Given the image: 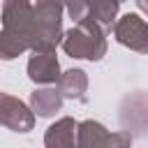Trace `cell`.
Instances as JSON below:
<instances>
[{"instance_id": "6da1fadb", "label": "cell", "mask_w": 148, "mask_h": 148, "mask_svg": "<svg viewBox=\"0 0 148 148\" xmlns=\"http://www.w3.org/2000/svg\"><path fill=\"white\" fill-rule=\"evenodd\" d=\"M62 49L72 58L102 60L106 53V28L92 21L90 16L76 21L74 28L62 32Z\"/></svg>"}, {"instance_id": "7a4b0ae2", "label": "cell", "mask_w": 148, "mask_h": 148, "mask_svg": "<svg viewBox=\"0 0 148 148\" xmlns=\"http://www.w3.org/2000/svg\"><path fill=\"white\" fill-rule=\"evenodd\" d=\"M62 0H37L32 5L35 25L30 51H56L62 42Z\"/></svg>"}, {"instance_id": "3957f363", "label": "cell", "mask_w": 148, "mask_h": 148, "mask_svg": "<svg viewBox=\"0 0 148 148\" xmlns=\"http://www.w3.org/2000/svg\"><path fill=\"white\" fill-rule=\"evenodd\" d=\"M32 25H35V14L30 0H2V32L23 42L28 51L32 39Z\"/></svg>"}, {"instance_id": "277c9868", "label": "cell", "mask_w": 148, "mask_h": 148, "mask_svg": "<svg viewBox=\"0 0 148 148\" xmlns=\"http://www.w3.org/2000/svg\"><path fill=\"white\" fill-rule=\"evenodd\" d=\"M118 120L123 132L132 136H146L148 134V92L136 90L120 99Z\"/></svg>"}, {"instance_id": "5b68a950", "label": "cell", "mask_w": 148, "mask_h": 148, "mask_svg": "<svg viewBox=\"0 0 148 148\" xmlns=\"http://www.w3.org/2000/svg\"><path fill=\"white\" fill-rule=\"evenodd\" d=\"M130 143H132V134H127L123 130L116 134H109V130L97 120H83L76 125V146L79 148H99V146L125 148Z\"/></svg>"}, {"instance_id": "8992f818", "label": "cell", "mask_w": 148, "mask_h": 148, "mask_svg": "<svg viewBox=\"0 0 148 148\" xmlns=\"http://www.w3.org/2000/svg\"><path fill=\"white\" fill-rule=\"evenodd\" d=\"M113 37L136 53H148V23L139 14H125L113 21Z\"/></svg>"}, {"instance_id": "52a82bcc", "label": "cell", "mask_w": 148, "mask_h": 148, "mask_svg": "<svg viewBox=\"0 0 148 148\" xmlns=\"http://www.w3.org/2000/svg\"><path fill=\"white\" fill-rule=\"evenodd\" d=\"M0 125L12 132H30L35 127V113L18 97L0 92Z\"/></svg>"}, {"instance_id": "ba28073f", "label": "cell", "mask_w": 148, "mask_h": 148, "mask_svg": "<svg viewBox=\"0 0 148 148\" xmlns=\"http://www.w3.org/2000/svg\"><path fill=\"white\" fill-rule=\"evenodd\" d=\"M28 76L32 83H58L60 79V62L56 58V51H32L28 60Z\"/></svg>"}, {"instance_id": "9c48e42d", "label": "cell", "mask_w": 148, "mask_h": 148, "mask_svg": "<svg viewBox=\"0 0 148 148\" xmlns=\"http://www.w3.org/2000/svg\"><path fill=\"white\" fill-rule=\"evenodd\" d=\"M62 92L58 86H46V88H37L30 92V109L35 116L39 118H49L53 113H58L62 109Z\"/></svg>"}, {"instance_id": "30bf717a", "label": "cell", "mask_w": 148, "mask_h": 148, "mask_svg": "<svg viewBox=\"0 0 148 148\" xmlns=\"http://www.w3.org/2000/svg\"><path fill=\"white\" fill-rule=\"evenodd\" d=\"M76 125H79V123H76L74 118H69V116L56 120V123L46 130L44 143H46L49 148H69V146H74V143H76Z\"/></svg>"}, {"instance_id": "8fae6325", "label": "cell", "mask_w": 148, "mask_h": 148, "mask_svg": "<svg viewBox=\"0 0 148 148\" xmlns=\"http://www.w3.org/2000/svg\"><path fill=\"white\" fill-rule=\"evenodd\" d=\"M58 88H60L62 97H67V99H83L86 97V90H88V74L83 69L60 72Z\"/></svg>"}, {"instance_id": "7c38bea8", "label": "cell", "mask_w": 148, "mask_h": 148, "mask_svg": "<svg viewBox=\"0 0 148 148\" xmlns=\"http://www.w3.org/2000/svg\"><path fill=\"white\" fill-rule=\"evenodd\" d=\"M86 5H88V16L104 28H111L120 9V0H86Z\"/></svg>"}, {"instance_id": "4fadbf2b", "label": "cell", "mask_w": 148, "mask_h": 148, "mask_svg": "<svg viewBox=\"0 0 148 148\" xmlns=\"http://www.w3.org/2000/svg\"><path fill=\"white\" fill-rule=\"evenodd\" d=\"M25 51H28V46L23 42H18L16 37H9L7 32L0 30V60H14Z\"/></svg>"}, {"instance_id": "5bb4252c", "label": "cell", "mask_w": 148, "mask_h": 148, "mask_svg": "<svg viewBox=\"0 0 148 148\" xmlns=\"http://www.w3.org/2000/svg\"><path fill=\"white\" fill-rule=\"evenodd\" d=\"M62 5H65V12L69 14L72 21H81V18L88 16V5H86V0H62Z\"/></svg>"}, {"instance_id": "9a60e30c", "label": "cell", "mask_w": 148, "mask_h": 148, "mask_svg": "<svg viewBox=\"0 0 148 148\" xmlns=\"http://www.w3.org/2000/svg\"><path fill=\"white\" fill-rule=\"evenodd\" d=\"M136 7H139L143 14H148V0H136Z\"/></svg>"}, {"instance_id": "2e32d148", "label": "cell", "mask_w": 148, "mask_h": 148, "mask_svg": "<svg viewBox=\"0 0 148 148\" xmlns=\"http://www.w3.org/2000/svg\"><path fill=\"white\" fill-rule=\"evenodd\" d=\"M120 2H123V0H120Z\"/></svg>"}]
</instances>
